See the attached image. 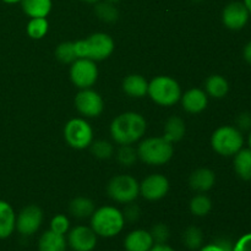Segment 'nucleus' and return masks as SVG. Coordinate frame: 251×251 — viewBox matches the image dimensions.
Returning <instances> with one entry per match:
<instances>
[{
  "instance_id": "7c9ffc66",
  "label": "nucleus",
  "mask_w": 251,
  "mask_h": 251,
  "mask_svg": "<svg viewBox=\"0 0 251 251\" xmlns=\"http://www.w3.org/2000/svg\"><path fill=\"white\" fill-rule=\"evenodd\" d=\"M91 152L100 159H108L114 154V146L105 140H97L91 144Z\"/></svg>"
},
{
  "instance_id": "423d86ee",
  "label": "nucleus",
  "mask_w": 251,
  "mask_h": 251,
  "mask_svg": "<svg viewBox=\"0 0 251 251\" xmlns=\"http://www.w3.org/2000/svg\"><path fill=\"white\" fill-rule=\"evenodd\" d=\"M211 146L220 156L233 157L244 146V136L237 126L223 125L211 136Z\"/></svg>"
},
{
  "instance_id": "39448f33",
  "label": "nucleus",
  "mask_w": 251,
  "mask_h": 251,
  "mask_svg": "<svg viewBox=\"0 0 251 251\" xmlns=\"http://www.w3.org/2000/svg\"><path fill=\"white\" fill-rule=\"evenodd\" d=\"M147 95L156 104L162 107H172L180 100L181 87L176 78L171 76L159 75L149 82Z\"/></svg>"
},
{
  "instance_id": "58836bf2",
  "label": "nucleus",
  "mask_w": 251,
  "mask_h": 251,
  "mask_svg": "<svg viewBox=\"0 0 251 251\" xmlns=\"http://www.w3.org/2000/svg\"><path fill=\"white\" fill-rule=\"evenodd\" d=\"M150 251H176V250L164 243V244H154Z\"/></svg>"
},
{
  "instance_id": "aec40b11",
  "label": "nucleus",
  "mask_w": 251,
  "mask_h": 251,
  "mask_svg": "<svg viewBox=\"0 0 251 251\" xmlns=\"http://www.w3.org/2000/svg\"><path fill=\"white\" fill-rule=\"evenodd\" d=\"M66 249H68L66 235L58 234L49 229L39 237L38 251H66Z\"/></svg>"
},
{
  "instance_id": "f3484780",
  "label": "nucleus",
  "mask_w": 251,
  "mask_h": 251,
  "mask_svg": "<svg viewBox=\"0 0 251 251\" xmlns=\"http://www.w3.org/2000/svg\"><path fill=\"white\" fill-rule=\"evenodd\" d=\"M216 183L215 172L208 168H199L189 176V185L196 193H206L211 190Z\"/></svg>"
},
{
  "instance_id": "412c9836",
  "label": "nucleus",
  "mask_w": 251,
  "mask_h": 251,
  "mask_svg": "<svg viewBox=\"0 0 251 251\" xmlns=\"http://www.w3.org/2000/svg\"><path fill=\"white\" fill-rule=\"evenodd\" d=\"M205 92L210 97L221 100L225 98L229 92V83L227 78L223 77L222 75H211L208 76L205 82Z\"/></svg>"
},
{
  "instance_id": "a878e982",
  "label": "nucleus",
  "mask_w": 251,
  "mask_h": 251,
  "mask_svg": "<svg viewBox=\"0 0 251 251\" xmlns=\"http://www.w3.org/2000/svg\"><path fill=\"white\" fill-rule=\"evenodd\" d=\"M189 208H190V212L196 217H205L212 210V201L203 193H199L190 200Z\"/></svg>"
},
{
  "instance_id": "2eb2a0df",
  "label": "nucleus",
  "mask_w": 251,
  "mask_h": 251,
  "mask_svg": "<svg viewBox=\"0 0 251 251\" xmlns=\"http://www.w3.org/2000/svg\"><path fill=\"white\" fill-rule=\"evenodd\" d=\"M179 102L185 112L190 114H199L203 112L208 104V96L201 88H190L181 95Z\"/></svg>"
},
{
  "instance_id": "9b49d317",
  "label": "nucleus",
  "mask_w": 251,
  "mask_h": 251,
  "mask_svg": "<svg viewBox=\"0 0 251 251\" xmlns=\"http://www.w3.org/2000/svg\"><path fill=\"white\" fill-rule=\"evenodd\" d=\"M43 222V211L37 205H28L16 216V230L24 237L36 234Z\"/></svg>"
},
{
  "instance_id": "c03bdc74",
  "label": "nucleus",
  "mask_w": 251,
  "mask_h": 251,
  "mask_svg": "<svg viewBox=\"0 0 251 251\" xmlns=\"http://www.w3.org/2000/svg\"><path fill=\"white\" fill-rule=\"evenodd\" d=\"M248 144H249V149L251 150V130H250L249 137H248Z\"/></svg>"
},
{
  "instance_id": "a211bd4d",
  "label": "nucleus",
  "mask_w": 251,
  "mask_h": 251,
  "mask_svg": "<svg viewBox=\"0 0 251 251\" xmlns=\"http://www.w3.org/2000/svg\"><path fill=\"white\" fill-rule=\"evenodd\" d=\"M16 230V213L9 202L0 200V239H6Z\"/></svg>"
},
{
  "instance_id": "f704fd0d",
  "label": "nucleus",
  "mask_w": 251,
  "mask_h": 251,
  "mask_svg": "<svg viewBox=\"0 0 251 251\" xmlns=\"http://www.w3.org/2000/svg\"><path fill=\"white\" fill-rule=\"evenodd\" d=\"M199 251H233V244L228 239L221 238L210 244L202 245Z\"/></svg>"
},
{
  "instance_id": "2f4dec72",
  "label": "nucleus",
  "mask_w": 251,
  "mask_h": 251,
  "mask_svg": "<svg viewBox=\"0 0 251 251\" xmlns=\"http://www.w3.org/2000/svg\"><path fill=\"white\" fill-rule=\"evenodd\" d=\"M137 158V151L132 147V145H122L117 151L118 162L124 167L132 166Z\"/></svg>"
},
{
  "instance_id": "6ab92c4d",
  "label": "nucleus",
  "mask_w": 251,
  "mask_h": 251,
  "mask_svg": "<svg viewBox=\"0 0 251 251\" xmlns=\"http://www.w3.org/2000/svg\"><path fill=\"white\" fill-rule=\"evenodd\" d=\"M123 91L131 98H142L149 91V81L139 74L127 75L123 80Z\"/></svg>"
},
{
  "instance_id": "a19ab883",
  "label": "nucleus",
  "mask_w": 251,
  "mask_h": 251,
  "mask_svg": "<svg viewBox=\"0 0 251 251\" xmlns=\"http://www.w3.org/2000/svg\"><path fill=\"white\" fill-rule=\"evenodd\" d=\"M243 2L245 4V6H247L248 11H249V14L251 16V0H243Z\"/></svg>"
},
{
  "instance_id": "7ed1b4c3",
  "label": "nucleus",
  "mask_w": 251,
  "mask_h": 251,
  "mask_svg": "<svg viewBox=\"0 0 251 251\" xmlns=\"http://www.w3.org/2000/svg\"><path fill=\"white\" fill-rule=\"evenodd\" d=\"M114 39L103 32H97L75 42V49L78 58L90 59L96 63L109 58L114 51Z\"/></svg>"
},
{
  "instance_id": "20e7f679",
  "label": "nucleus",
  "mask_w": 251,
  "mask_h": 251,
  "mask_svg": "<svg viewBox=\"0 0 251 251\" xmlns=\"http://www.w3.org/2000/svg\"><path fill=\"white\" fill-rule=\"evenodd\" d=\"M137 157L149 166H163L172 159L174 146L163 136L147 137L142 140L136 149Z\"/></svg>"
},
{
  "instance_id": "c9c22d12",
  "label": "nucleus",
  "mask_w": 251,
  "mask_h": 251,
  "mask_svg": "<svg viewBox=\"0 0 251 251\" xmlns=\"http://www.w3.org/2000/svg\"><path fill=\"white\" fill-rule=\"evenodd\" d=\"M233 251H251V233L242 235L233 244Z\"/></svg>"
},
{
  "instance_id": "6e6552de",
  "label": "nucleus",
  "mask_w": 251,
  "mask_h": 251,
  "mask_svg": "<svg viewBox=\"0 0 251 251\" xmlns=\"http://www.w3.org/2000/svg\"><path fill=\"white\" fill-rule=\"evenodd\" d=\"M64 139L73 149L85 150L92 144L93 129L83 118H74L64 126Z\"/></svg>"
},
{
  "instance_id": "9d476101",
  "label": "nucleus",
  "mask_w": 251,
  "mask_h": 251,
  "mask_svg": "<svg viewBox=\"0 0 251 251\" xmlns=\"http://www.w3.org/2000/svg\"><path fill=\"white\" fill-rule=\"evenodd\" d=\"M75 107L86 118H97L104 109V100L97 91L92 88L80 90L75 97Z\"/></svg>"
},
{
  "instance_id": "dca6fc26",
  "label": "nucleus",
  "mask_w": 251,
  "mask_h": 251,
  "mask_svg": "<svg viewBox=\"0 0 251 251\" xmlns=\"http://www.w3.org/2000/svg\"><path fill=\"white\" fill-rule=\"evenodd\" d=\"M153 245L151 233L145 229L132 230L124 239L125 251H150Z\"/></svg>"
},
{
  "instance_id": "4be33fe9",
  "label": "nucleus",
  "mask_w": 251,
  "mask_h": 251,
  "mask_svg": "<svg viewBox=\"0 0 251 251\" xmlns=\"http://www.w3.org/2000/svg\"><path fill=\"white\" fill-rule=\"evenodd\" d=\"M233 159L235 174L243 180H251V150L242 149L238 153H235Z\"/></svg>"
},
{
  "instance_id": "72a5a7b5",
  "label": "nucleus",
  "mask_w": 251,
  "mask_h": 251,
  "mask_svg": "<svg viewBox=\"0 0 251 251\" xmlns=\"http://www.w3.org/2000/svg\"><path fill=\"white\" fill-rule=\"evenodd\" d=\"M150 233H151L152 238H153L154 244H164L169 239V235H171L168 226L164 225V223L154 225L152 229L150 230Z\"/></svg>"
},
{
  "instance_id": "5701e85b",
  "label": "nucleus",
  "mask_w": 251,
  "mask_h": 251,
  "mask_svg": "<svg viewBox=\"0 0 251 251\" xmlns=\"http://www.w3.org/2000/svg\"><path fill=\"white\" fill-rule=\"evenodd\" d=\"M51 0H21V7L28 17H47L51 11Z\"/></svg>"
},
{
  "instance_id": "4c0bfd02",
  "label": "nucleus",
  "mask_w": 251,
  "mask_h": 251,
  "mask_svg": "<svg viewBox=\"0 0 251 251\" xmlns=\"http://www.w3.org/2000/svg\"><path fill=\"white\" fill-rule=\"evenodd\" d=\"M237 127L240 131L251 130V114L250 113H242L237 118Z\"/></svg>"
},
{
  "instance_id": "cd10ccee",
  "label": "nucleus",
  "mask_w": 251,
  "mask_h": 251,
  "mask_svg": "<svg viewBox=\"0 0 251 251\" xmlns=\"http://www.w3.org/2000/svg\"><path fill=\"white\" fill-rule=\"evenodd\" d=\"M183 243L189 250H199L203 245L202 230L195 226H190L183 233Z\"/></svg>"
},
{
  "instance_id": "4468645a",
  "label": "nucleus",
  "mask_w": 251,
  "mask_h": 251,
  "mask_svg": "<svg viewBox=\"0 0 251 251\" xmlns=\"http://www.w3.org/2000/svg\"><path fill=\"white\" fill-rule=\"evenodd\" d=\"M250 14L243 1H232L222 11V22L228 29L240 31L249 22Z\"/></svg>"
},
{
  "instance_id": "0eeeda50",
  "label": "nucleus",
  "mask_w": 251,
  "mask_h": 251,
  "mask_svg": "<svg viewBox=\"0 0 251 251\" xmlns=\"http://www.w3.org/2000/svg\"><path fill=\"white\" fill-rule=\"evenodd\" d=\"M107 193L118 203L134 202L140 195V183L131 176L119 174L113 176L107 185Z\"/></svg>"
},
{
  "instance_id": "c756f323",
  "label": "nucleus",
  "mask_w": 251,
  "mask_h": 251,
  "mask_svg": "<svg viewBox=\"0 0 251 251\" xmlns=\"http://www.w3.org/2000/svg\"><path fill=\"white\" fill-rule=\"evenodd\" d=\"M55 56L64 64H71L78 58L75 49V42H63L55 49Z\"/></svg>"
},
{
  "instance_id": "37998d69",
  "label": "nucleus",
  "mask_w": 251,
  "mask_h": 251,
  "mask_svg": "<svg viewBox=\"0 0 251 251\" xmlns=\"http://www.w3.org/2000/svg\"><path fill=\"white\" fill-rule=\"evenodd\" d=\"M80 1L88 2V4H96V2H98V1H100V0H80Z\"/></svg>"
},
{
  "instance_id": "ddd939ff",
  "label": "nucleus",
  "mask_w": 251,
  "mask_h": 251,
  "mask_svg": "<svg viewBox=\"0 0 251 251\" xmlns=\"http://www.w3.org/2000/svg\"><path fill=\"white\" fill-rule=\"evenodd\" d=\"M169 191V180L163 174L154 173L140 183V195L149 201H158Z\"/></svg>"
},
{
  "instance_id": "b1692460",
  "label": "nucleus",
  "mask_w": 251,
  "mask_h": 251,
  "mask_svg": "<svg viewBox=\"0 0 251 251\" xmlns=\"http://www.w3.org/2000/svg\"><path fill=\"white\" fill-rule=\"evenodd\" d=\"M95 202L91 199L85 198V196L75 198L69 203V211H70V213L75 218H78V220H85V218L91 217L92 213L95 212Z\"/></svg>"
},
{
  "instance_id": "393cba45",
  "label": "nucleus",
  "mask_w": 251,
  "mask_h": 251,
  "mask_svg": "<svg viewBox=\"0 0 251 251\" xmlns=\"http://www.w3.org/2000/svg\"><path fill=\"white\" fill-rule=\"evenodd\" d=\"M185 123L180 117H171L164 125L163 137L169 142L180 141L185 135Z\"/></svg>"
},
{
  "instance_id": "f8f14e48",
  "label": "nucleus",
  "mask_w": 251,
  "mask_h": 251,
  "mask_svg": "<svg viewBox=\"0 0 251 251\" xmlns=\"http://www.w3.org/2000/svg\"><path fill=\"white\" fill-rule=\"evenodd\" d=\"M68 247L73 251H93L98 242V235L87 226H76L68 232Z\"/></svg>"
},
{
  "instance_id": "ea45409f",
  "label": "nucleus",
  "mask_w": 251,
  "mask_h": 251,
  "mask_svg": "<svg viewBox=\"0 0 251 251\" xmlns=\"http://www.w3.org/2000/svg\"><path fill=\"white\" fill-rule=\"evenodd\" d=\"M243 55H244L245 61L251 65V41L245 46L244 51H243Z\"/></svg>"
},
{
  "instance_id": "f03ea898",
  "label": "nucleus",
  "mask_w": 251,
  "mask_h": 251,
  "mask_svg": "<svg viewBox=\"0 0 251 251\" xmlns=\"http://www.w3.org/2000/svg\"><path fill=\"white\" fill-rule=\"evenodd\" d=\"M91 226L93 232L102 238H113L119 234L125 226L123 211L114 206H102L95 210L91 216Z\"/></svg>"
},
{
  "instance_id": "a18cd8bd",
  "label": "nucleus",
  "mask_w": 251,
  "mask_h": 251,
  "mask_svg": "<svg viewBox=\"0 0 251 251\" xmlns=\"http://www.w3.org/2000/svg\"><path fill=\"white\" fill-rule=\"evenodd\" d=\"M107 1H110V2H113V4H117V2L122 1V0H107Z\"/></svg>"
},
{
  "instance_id": "79ce46f5",
  "label": "nucleus",
  "mask_w": 251,
  "mask_h": 251,
  "mask_svg": "<svg viewBox=\"0 0 251 251\" xmlns=\"http://www.w3.org/2000/svg\"><path fill=\"white\" fill-rule=\"evenodd\" d=\"M6 4H17V2H21V0H2Z\"/></svg>"
},
{
  "instance_id": "c85d7f7f",
  "label": "nucleus",
  "mask_w": 251,
  "mask_h": 251,
  "mask_svg": "<svg viewBox=\"0 0 251 251\" xmlns=\"http://www.w3.org/2000/svg\"><path fill=\"white\" fill-rule=\"evenodd\" d=\"M49 29V22L47 17H33L27 24V34L32 39H42Z\"/></svg>"
},
{
  "instance_id": "473e14b6",
  "label": "nucleus",
  "mask_w": 251,
  "mask_h": 251,
  "mask_svg": "<svg viewBox=\"0 0 251 251\" xmlns=\"http://www.w3.org/2000/svg\"><path fill=\"white\" fill-rule=\"evenodd\" d=\"M50 230L58 233V234L66 235L70 230V221L63 213L55 215L50 221Z\"/></svg>"
},
{
  "instance_id": "1a4fd4ad",
  "label": "nucleus",
  "mask_w": 251,
  "mask_h": 251,
  "mask_svg": "<svg viewBox=\"0 0 251 251\" xmlns=\"http://www.w3.org/2000/svg\"><path fill=\"white\" fill-rule=\"evenodd\" d=\"M98 68L96 61L86 58H77L70 66V80L80 90L92 88L97 82Z\"/></svg>"
},
{
  "instance_id": "bb28decb",
  "label": "nucleus",
  "mask_w": 251,
  "mask_h": 251,
  "mask_svg": "<svg viewBox=\"0 0 251 251\" xmlns=\"http://www.w3.org/2000/svg\"><path fill=\"white\" fill-rule=\"evenodd\" d=\"M95 14L98 19L104 22H108V24L117 21L118 16H119V12H118V9L115 7V4L107 1V0H104V1H100V0L98 2H96Z\"/></svg>"
},
{
  "instance_id": "de8ad7c7",
  "label": "nucleus",
  "mask_w": 251,
  "mask_h": 251,
  "mask_svg": "<svg viewBox=\"0 0 251 251\" xmlns=\"http://www.w3.org/2000/svg\"><path fill=\"white\" fill-rule=\"evenodd\" d=\"M71 251H73V250H71Z\"/></svg>"
},
{
  "instance_id": "f257e3e1",
  "label": "nucleus",
  "mask_w": 251,
  "mask_h": 251,
  "mask_svg": "<svg viewBox=\"0 0 251 251\" xmlns=\"http://www.w3.org/2000/svg\"><path fill=\"white\" fill-rule=\"evenodd\" d=\"M147 129L144 115L136 112H125L114 118L110 124L109 131L113 141L122 145H134L142 139Z\"/></svg>"
},
{
  "instance_id": "e433bc0d",
  "label": "nucleus",
  "mask_w": 251,
  "mask_h": 251,
  "mask_svg": "<svg viewBox=\"0 0 251 251\" xmlns=\"http://www.w3.org/2000/svg\"><path fill=\"white\" fill-rule=\"evenodd\" d=\"M123 215H124L125 221H129V222H134L137 221L140 216V208L139 206L135 205L134 202L126 203V207L123 211Z\"/></svg>"
},
{
  "instance_id": "49530a36",
  "label": "nucleus",
  "mask_w": 251,
  "mask_h": 251,
  "mask_svg": "<svg viewBox=\"0 0 251 251\" xmlns=\"http://www.w3.org/2000/svg\"><path fill=\"white\" fill-rule=\"evenodd\" d=\"M193 1H203V0H193Z\"/></svg>"
}]
</instances>
